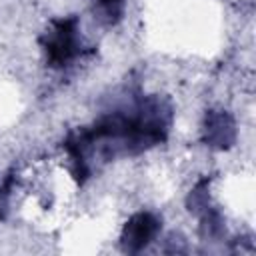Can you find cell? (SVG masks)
<instances>
[{
	"mask_svg": "<svg viewBox=\"0 0 256 256\" xmlns=\"http://www.w3.org/2000/svg\"><path fill=\"white\" fill-rule=\"evenodd\" d=\"M236 140L234 118L224 110H210L204 122V142L212 148H230Z\"/></svg>",
	"mask_w": 256,
	"mask_h": 256,
	"instance_id": "3",
	"label": "cell"
},
{
	"mask_svg": "<svg viewBox=\"0 0 256 256\" xmlns=\"http://www.w3.org/2000/svg\"><path fill=\"white\" fill-rule=\"evenodd\" d=\"M98 8L100 12L106 16V20L110 24L118 22L120 16H122V10H124V0H98Z\"/></svg>",
	"mask_w": 256,
	"mask_h": 256,
	"instance_id": "4",
	"label": "cell"
},
{
	"mask_svg": "<svg viewBox=\"0 0 256 256\" xmlns=\"http://www.w3.org/2000/svg\"><path fill=\"white\" fill-rule=\"evenodd\" d=\"M160 232V220L152 212H136L128 218L122 228L120 244L124 252L138 254L142 252Z\"/></svg>",
	"mask_w": 256,
	"mask_h": 256,
	"instance_id": "2",
	"label": "cell"
},
{
	"mask_svg": "<svg viewBox=\"0 0 256 256\" xmlns=\"http://www.w3.org/2000/svg\"><path fill=\"white\" fill-rule=\"evenodd\" d=\"M42 48L46 52V60L54 68H62L72 62L80 52L82 44L78 38V18H62L54 20L52 28L42 36Z\"/></svg>",
	"mask_w": 256,
	"mask_h": 256,
	"instance_id": "1",
	"label": "cell"
}]
</instances>
